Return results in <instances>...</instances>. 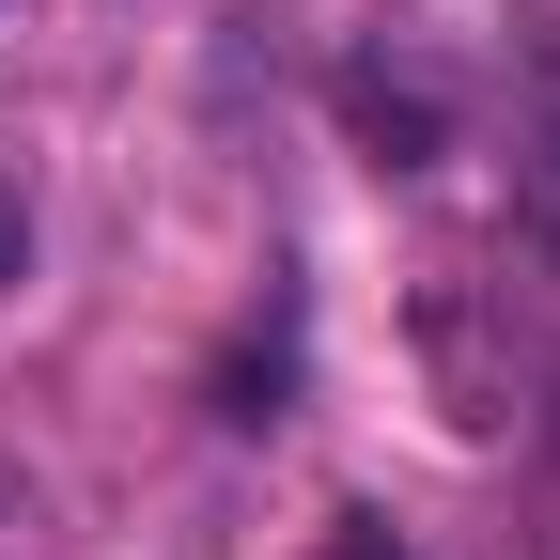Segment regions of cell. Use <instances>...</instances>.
<instances>
[{"instance_id":"cell-1","label":"cell","mask_w":560,"mask_h":560,"mask_svg":"<svg viewBox=\"0 0 560 560\" xmlns=\"http://www.w3.org/2000/svg\"><path fill=\"white\" fill-rule=\"evenodd\" d=\"M452 109H467V79H452L420 32H389V47L342 62V125H359V156H374V172H420V156L452 140Z\"/></svg>"},{"instance_id":"cell-2","label":"cell","mask_w":560,"mask_h":560,"mask_svg":"<svg viewBox=\"0 0 560 560\" xmlns=\"http://www.w3.org/2000/svg\"><path fill=\"white\" fill-rule=\"evenodd\" d=\"M514 249H529V265H560V109L529 125V156H514Z\"/></svg>"},{"instance_id":"cell-3","label":"cell","mask_w":560,"mask_h":560,"mask_svg":"<svg viewBox=\"0 0 560 560\" xmlns=\"http://www.w3.org/2000/svg\"><path fill=\"white\" fill-rule=\"evenodd\" d=\"M312 560H405V529H374V514H342V529H327Z\"/></svg>"},{"instance_id":"cell-4","label":"cell","mask_w":560,"mask_h":560,"mask_svg":"<svg viewBox=\"0 0 560 560\" xmlns=\"http://www.w3.org/2000/svg\"><path fill=\"white\" fill-rule=\"evenodd\" d=\"M16 265H32V202H16V172H0V296H16Z\"/></svg>"}]
</instances>
